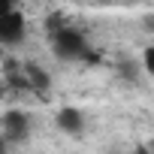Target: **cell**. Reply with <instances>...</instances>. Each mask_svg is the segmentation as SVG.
Here are the masks:
<instances>
[{
    "label": "cell",
    "instance_id": "6da1fadb",
    "mask_svg": "<svg viewBox=\"0 0 154 154\" xmlns=\"http://www.w3.org/2000/svg\"><path fill=\"white\" fill-rule=\"evenodd\" d=\"M51 51L60 60H91L94 57L88 39L66 24H51Z\"/></svg>",
    "mask_w": 154,
    "mask_h": 154
},
{
    "label": "cell",
    "instance_id": "7a4b0ae2",
    "mask_svg": "<svg viewBox=\"0 0 154 154\" xmlns=\"http://www.w3.org/2000/svg\"><path fill=\"white\" fill-rule=\"evenodd\" d=\"M0 39L6 45H15L24 39V15L18 9H3V15H0Z\"/></svg>",
    "mask_w": 154,
    "mask_h": 154
},
{
    "label": "cell",
    "instance_id": "3957f363",
    "mask_svg": "<svg viewBox=\"0 0 154 154\" xmlns=\"http://www.w3.org/2000/svg\"><path fill=\"white\" fill-rule=\"evenodd\" d=\"M30 133V118L24 112H6L3 115V139L6 142H21Z\"/></svg>",
    "mask_w": 154,
    "mask_h": 154
},
{
    "label": "cell",
    "instance_id": "277c9868",
    "mask_svg": "<svg viewBox=\"0 0 154 154\" xmlns=\"http://www.w3.org/2000/svg\"><path fill=\"white\" fill-rule=\"evenodd\" d=\"M57 127H60V133H66V136H82V130H85V115H82L79 109H72V106H63V109L57 112Z\"/></svg>",
    "mask_w": 154,
    "mask_h": 154
},
{
    "label": "cell",
    "instance_id": "5b68a950",
    "mask_svg": "<svg viewBox=\"0 0 154 154\" xmlns=\"http://www.w3.org/2000/svg\"><path fill=\"white\" fill-rule=\"evenodd\" d=\"M21 72H24V82H27V88H30V91H48L51 79H48V72H45L39 63L27 60V63L21 66Z\"/></svg>",
    "mask_w": 154,
    "mask_h": 154
},
{
    "label": "cell",
    "instance_id": "8992f818",
    "mask_svg": "<svg viewBox=\"0 0 154 154\" xmlns=\"http://www.w3.org/2000/svg\"><path fill=\"white\" fill-rule=\"evenodd\" d=\"M142 69L154 79V45H148V48L142 51Z\"/></svg>",
    "mask_w": 154,
    "mask_h": 154
},
{
    "label": "cell",
    "instance_id": "52a82bcc",
    "mask_svg": "<svg viewBox=\"0 0 154 154\" xmlns=\"http://www.w3.org/2000/svg\"><path fill=\"white\" fill-rule=\"evenodd\" d=\"M133 154H154V151H151V145H148V148H145V145H142V148H136V151H133Z\"/></svg>",
    "mask_w": 154,
    "mask_h": 154
},
{
    "label": "cell",
    "instance_id": "ba28073f",
    "mask_svg": "<svg viewBox=\"0 0 154 154\" xmlns=\"http://www.w3.org/2000/svg\"><path fill=\"white\" fill-rule=\"evenodd\" d=\"M112 154H124V151H112Z\"/></svg>",
    "mask_w": 154,
    "mask_h": 154
},
{
    "label": "cell",
    "instance_id": "9c48e42d",
    "mask_svg": "<svg viewBox=\"0 0 154 154\" xmlns=\"http://www.w3.org/2000/svg\"><path fill=\"white\" fill-rule=\"evenodd\" d=\"M151 151H154V139H151Z\"/></svg>",
    "mask_w": 154,
    "mask_h": 154
}]
</instances>
